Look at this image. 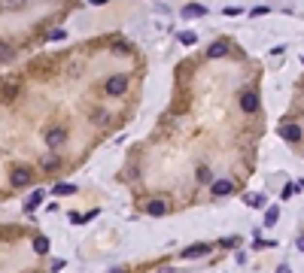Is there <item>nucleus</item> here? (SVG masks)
<instances>
[{"label":"nucleus","instance_id":"obj_1","mask_svg":"<svg viewBox=\"0 0 304 273\" xmlns=\"http://www.w3.org/2000/svg\"><path fill=\"white\" fill-rule=\"evenodd\" d=\"M104 88H107V94H112V97H119V94H125V88H128V79H125V76H122V73H119V76H110Z\"/></svg>","mask_w":304,"mask_h":273},{"label":"nucleus","instance_id":"obj_2","mask_svg":"<svg viewBox=\"0 0 304 273\" xmlns=\"http://www.w3.org/2000/svg\"><path fill=\"white\" fill-rule=\"evenodd\" d=\"M31 179H33L31 167H13V173H9V182H13V188H21V185H28Z\"/></svg>","mask_w":304,"mask_h":273},{"label":"nucleus","instance_id":"obj_3","mask_svg":"<svg viewBox=\"0 0 304 273\" xmlns=\"http://www.w3.org/2000/svg\"><path fill=\"white\" fill-rule=\"evenodd\" d=\"M240 109H243V112H256V109H258L256 91H240Z\"/></svg>","mask_w":304,"mask_h":273},{"label":"nucleus","instance_id":"obj_4","mask_svg":"<svg viewBox=\"0 0 304 273\" xmlns=\"http://www.w3.org/2000/svg\"><path fill=\"white\" fill-rule=\"evenodd\" d=\"M280 136L289 140V143H298L301 140V128L298 124H280Z\"/></svg>","mask_w":304,"mask_h":273},{"label":"nucleus","instance_id":"obj_5","mask_svg":"<svg viewBox=\"0 0 304 273\" xmlns=\"http://www.w3.org/2000/svg\"><path fill=\"white\" fill-rule=\"evenodd\" d=\"M231 191H234V182H231V179L213 182V195H216V197H225V195H231Z\"/></svg>","mask_w":304,"mask_h":273},{"label":"nucleus","instance_id":"obj_6","mask_svg":"<svg viewBox=\"0 0 304 273\" xmlns=\"http://www.w3.org/2000/svg\"><path fill=\"white\" fill-rule=\"evenodd\" d=\"M64 140H67V134H64V131H61V128H52V131H49V134H46V143H49V146H52V149H58V146H61V143H64Z\"/></svg>","mask_w":304,"mask_h":273},{"label":"nucleus","instance_id":"obj_7","mask_svg":"<svg viewBox=\"0 0 304 273\" xmlns=\"http://www.w3.org/2000/svg\"><path fill=\"white\" fill-rule=\"evenodd\" d=\"M210 252V246L207 243H198V246H189L186 252H183V258H198V255H207Z\"/></svg>","mask_w":304,"mask_h":273},{"label":"nucleus","instance_id":"obj_8","mask_svg":"<svg viewBox=\"0 0 304 273\" xmlns=\"http://www.w3.org/2000/svg\"><path fill=\"white\" fill-rule=\"evenodd\" d=\"M146 212H149V215H164L167 212V203L164 200H149V203H146Z\"/></svg>","mask_w":304,"mask_h":273},{"label":"nucleus","instance_id":"obj_9","mask_svg":"<svg viewBox=\"0 0 304 273\" xmlns=\"http://www.w3.org/2000/svg\"><path fill=\"white\" fill-rule=\"evenodd\" d=\"M225 55H228V46L225 43H213L207 49V58H225Z\"/></svg>","mask_w":304,"mask_h":273},{"label":"nucleus","instance_id":"obj_10","mask_svg":"<svg viewBox=\"0 0 304 273\" xmlns=\"http://www.w3.org/2000/svg\"><path fill=\"white\" fill-rule=\"evenodd\" d=\"M52 191H55L58 197H70V195H76V188L70 185V182H58V185H55Z\"/></svg>","mask_w":304,"mask_h":273},{"label":"nucleus","instance_id":"obj_11","mask_svg":"<svg viewBox=\"0 0 304 273\" xmlns=\"http://www.w3.org/2000/svg\"><path fill=\"white\" fill-rule=\"evenodd\" d=\"M13 58H16V49H13L9 43H0V64H3V61H13Z\"/></svg>","mask_w":304,"mask_h":273},{"label":"nucleus","instance_id":"obj_12","mask_svg":"<svg viewBox=\"0 0 304 273\" xmlns=\"http://www.w3.org/2000/svg\"><path fill=\"white\" fill-rule=\"evenodd\" d=\"M33 252H37V255L49 252V240H46V237H37V240H33Z\"/></svg>","mask_w":304,"mask_h":273},{"label":"nucleus","instance_id":"obj_13","mask_svg":"<svg viewBox=\"0 0 304 273\" xmlns=\"http://www.w3.org/2000/svg\"><path fill=\"white\" fill-rule=\"evenodd\" d=\"M40 200H43V191H37V195H33V197H28L25 210H33V207H40Z\"/></svg>","mask_w":304,"mask_h":273},{"label":"nucleus","instance_id":"obj_14","mask_svg":"<svg viewBox=\"0 0 304 273\" xmlns=\"http://www.w3.org/2000/svg\"><path fill=\"white\" fill-rule=\"evenodd\" d=\"M204 13H207L204 6H186L183 9V15H204Z\"/></svg>","mask_w":304,"mask_h":273},{"label":"nucleus","instance_id":"obj_15","mask_svg":"<svg viewBox=\"0 0 304 273\" xmlns=\"http://www.w3.org/2000/svg\"><path fill=\"white\" fill-rule=\"evenodd\" d=\"M195 40H198V37H195V33H192V30H186V33H179V43H183V46H192Z\"/></svg>","mask_w":304,"mask_h":273},{"label":"nucleus","instance_id":"obj_16","mask_svg":"<svg viewBox=\"0 0 304 273\" xmlns=\"http://www.w3.org/2000/svg\"><path fill=\"white\" fill-rule=\"evenodd\" d=\"M55 167H58V158H55V155L43 158V170H55Z\"/></svg>","mask_w":304,"mask_h":273},{"label":"nucleus","instance_id":"obj_17","mask_svg":"<svg viewBox=\"0 0 304 273\" xmlns=\"http://www.w3.org/2000/svg\"><path fill=\"white\" fill-rule=\"evenodd\" d=\"M277 215H280V210L271 207V210H268V215H265V225H274V222H277Z\"/></svg>","mask_w":304,"mask_h":273},{"label":"nucleus","instance_id":"obj_18","mask_svg":"<svg viewBox=\"0 0 304 273\" xmlns=\"http://www.w3.org/2000/svg\"><path fill=\"white\" fill-rule=\"evenodd\" d=\"M210 176H213L210 167H198V179H201V182H210Z\"/></svg>","mask_w":304,"mask_h":273},{"label":"nucleus","instance_id":"obj_19","mask_svg":"<svg viewBox=\"0 0 304 273\" xmlns=\"http://www.w3.org/2000/svg\"><path fill=\"white\" fill-rule=\"evenodd\" d=\"M222 246L225 249H234V246H238V237H222Z\"/></svg>","mask_w":304,"mask_h":273},{"label":"nucleus","instance_id":"obj_20","mask_svg":"<svg viewBox=\"0 0 304 273\" xmlns=\"http://www.w3.org/2000/svg\"><path fill=\"white\" fill-rule=\"evenodd\" d=\"M295 191H298V185H286V191H283V197H292V195H295Z\"/></svg>","mask_w":304,"mask_h":273},{"label":"nucleus","instance_id":"obj_21","mask_svg":"<svg viewBox=\"0 0 304 273\" xmlns=\"http://www.w3.org/2000/svg\"><path fill=\"white\" fill-rule=\"evenodd\" d=\"M110 273H125V267H116V270H110Z\"/></svg>","mask_w":304,"mask_h":273},{"label":"nucleus","instance_id":"obj_22","mask_svg":"<svg viewBox=\"0 0 304 273\" xmlns=\"http://www.w3.org/2000/svg\"><path fill=\"white\" fill-rule=\"evenodd\" d=\"M298 249H301V252H304V237H301V240H298Z\"/></svg>","mask_w":304,"mask_h":273}]
</instances>
